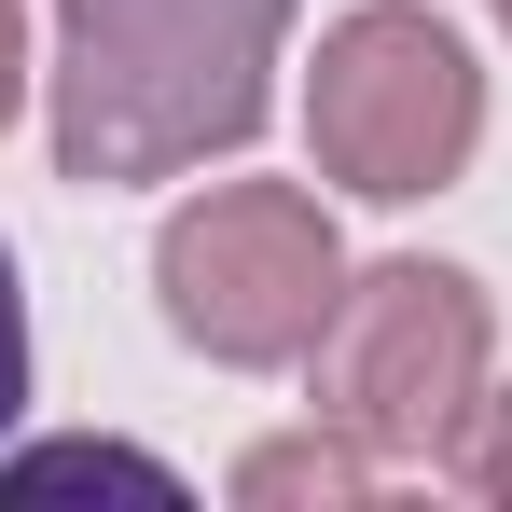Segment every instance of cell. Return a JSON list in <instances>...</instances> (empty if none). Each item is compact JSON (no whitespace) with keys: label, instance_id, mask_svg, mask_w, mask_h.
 Segmentation results:
<instances>
[{"label":"cell","instance_id":"obj_1","mask_svg":"<svg viewBox=\"0 0 512 512\" xmlns=\"http://www.w3.org/2000/svg\"><path fill=\"white\" fill-rule=\"evenodd\" d=\"M291 0H56V167L70 180H180L263 125Z\"/></svg>","mask_w":512,"mask_h":512},{"label":"cell","instance_id":"obj_2","mask_svg":"<svg viewBox=\"0 0 512 512\" xmlns=\"http://www.w3.org/2000/svg\"><path fill=\"white\" fill-rule=\"evenodd\" d=\"M153 291H167V333L236 360V374H277L333 333L346 305V250H333V208L305 180H208L153 236Z\"/></svg>","mask_w":512,"mask_h":512},{"label":"cell","instance_id":"obj_3","mask_svg":"<svg viewBox=\"0 0 512 512\" xmlns=\"http://www.w3.org/2000/svg\"><path fill=\"white\" fill-rule=\"evenodd\" d=\"M305 360H319L333 429H360L374 457H443L457 471V443L485 416V291L457 263H374V277H346L333 333Z\"/></svg>","mask_w":512,"mask_h":512},{"label":"cell","instance_id":"obj_4","mask_svg":"<svg viewBox=\"0 0 512 512\" xmlns=\"http://www.w3.org/2000/svg\"><path fill=\"white\" fill-rule=\"evenodd\" d=\"M305 139H319V167H333L346 194H374V208L443 194V180L471 167V139H485V70H471V42H457L443 14L374 0V14H346L333 42H319Z\"/></svg>","mask_w":512,"mask_h":512},{"label":"cell","instance_id":"obj_5","mask_svg":"<svg viewBox=\"0 0 512 512\" xmlns=\"http://www.w3.org/2000/svg\"><path fill=\"white\" fill-rule=\"evenodd\" d=\"M360 485H374V443H360V429H305V443H263L250 471H236V499H360Z\"/></svg>","mask_w":512,"mask_h":512},{"label":"cell","instance_id":"obj_6","mask_svg":"<svg viewBox=\"0 0 512 512\" xmlns=\"http://www.w3.org/2000/svg\"><path fill=\"white\" fill-rule=\"evenodd\" d=\"M42 485H139V499H180V471L139 457V443H42V457L0 471V499H42Z\"/></svg>","mask_w":512,"mask_h":512},{"label":"cell","instance_id":"obj_7","mask_svg":"<svg viewBox=\"0 0 512 512\" xmlns=\"http://www.w3.org/2000/svg\"><path fill=\"white\" fill-rule=\"evenodd\" d=\"M28 402V291H14V250H0V429Z\"/></svg>","mask_w":512,"mask_h":512},{"label":"cell","instance_id":"obj_8","mask_svg":"<svg viewBox=\"0 0 512 512\" xmlns=\"http://www.w3.org/2000/svg\"><path fill=\"white\" fill-rule=\"evenodd\" d=\"M14 97H28V14L0 0V125H14Z\"/></svg>","mask_w":512,"mask_h":512},{"label":"cell","instance_id":"obj_9","mask_svg":"<svg viewBox=\"0 0 512 512\" xmlns=\"http://www.w3.org/2000/svg\"><path fill=\"white\" fill-rule=\"evenodd\" d=\"M499 28H512V0H499Z\"/></svg>","mask_w":512,"mask_h":512}]
</instances>
